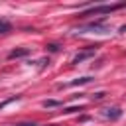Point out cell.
Wrapping results in <instances>:
<instances>
[{
    "instance_id": "cell-5",
    "label": "cell",
    "mask_w": 126,
    "mask_h": 126,
    "mask_svg": "<svg viewBox=\"0 0 126 126\" xmlns=\"http://www.w3.org/2000/svg\"><path fill=\"white\" fill-rule=\"evenodd\" d=\"M89 81H93L91 77H83V79H77V81H71L69 85L71 87H77V85H85V83H89Z\"/></svg>"
},
{
    "instance_id": "cell-8",
    "label": "cell",
    "mask_w": 126,
    "mask_h": 126,
    "mask_svg": "<svg viewBox=\"0 0 126 126\" xmlns=\"http://www.w3.org/2000/svg\"><path fill=\"white\" fill-rule=\"evenodd\" d=\"M47 49H49V51H57V49H59V45H55V43H51V45H47Z\"/></svg>"
},
{
    "instance_id": "cell-7",
    "label": "cell",
    "mask_w": 126,
    "mask_h": 126,
    "mask_svg": "<svg viewBox=\"0 0 126 126\" xmlns=\"http://www.w3.org/2000/svg\"><path fill=\"white\" fill-rule=\"evenodd\" d=\"M59 104H61L59 100H45V102H43V106H45V108H47V106H59Z\"/></svg>"
},
{
    "instance_id": "cell-4",
    "label": "cell",
    "mask_w": 126,
    "mask_h": 126,
    "mask_svg": "<svg viewBox=\"0 0 126 126\" xmlns=\"http://www.w3.org/2000/svg\"><path fill=\"white\" fill-rule=\"evenodd\" d=\"M30 53V49H26V47H22V49H14V51H10L8 53V59H16V57H26Z\"/></svg>"
},
{
    "instance_id": "cell-1",
    "label": "cell",
    "mask_w": 126,
    "mask_h": 126,
    "mask_svg": "<svg viewBox=\"0 0 126 126\" xmlns=\"http://www.w3.org/2000/svg\"><path fill=\"white\" fill-rule=\"evenodd\" d=\"M126 4H112V6H93V8H89V10H85L83 14H79L81 18H87V16H93V14H110V12H114V10H118V8H124Z\"/></svg>"
},
{
    "instance_id": "cell-2",
    "label": "cell",
    "mask_w": 126,
    "mask_h": 126,
    "mask_svg": "<svg viewBox=\"0 0 126 126\" xmlns=\"http://www.w3.org/2000/svg\"><path fill=\"white\" fill-rule=\"evenodd\" d=\"M120 114H122V110H120L118 106H112V108H104V110H102V116H104V118H110V120L120 118Z\"/></svg>"
},
{
    "instance_id": "cell-9",
    "label": "cell",
    "mask_w": 126,
    "mask_h": 126,
    "mask_svg": "<svg viewBox=\"0 0 126 126\" xmlns=\"http://www.w3.org/2000/svg\"><path fill=\"white\" fill-rule=\"evenodd\" d=\"M16 126H35V124H16Z\"/></svg>"
},
{
    "instance_id": "cell-6",
    "label": "cell",
    "mask_w": 126,
    "mask_h": 126,
    "mask_svg": "<svg viewBox=\"0 0 126 126\" xmlns=\"http://www.w3.org/2000/svg\"><path fill=\"white\" fill-rule=\"evenodd\" d=\"M12 30V26L8 24V22H4V20H0V33H8Z\"/></svg>"
},
{
    "instance_id": "cell-3",
    "label": "cell",
    "mask_w": 126,
    "mask_h": 126,
    "mask_svg": "<svg viewBox=\"0 0 126 126\" xmlns=\"http://www.w3.org/2000/svg\"><path fill=\"white\" fill-rule=\"evenodd\" d=\"M94 55V47H89V49H85V51H81L79 55H75V59H73V63H81V61H85L87 57H93Z\"/></svg>"
}]
</instances>
